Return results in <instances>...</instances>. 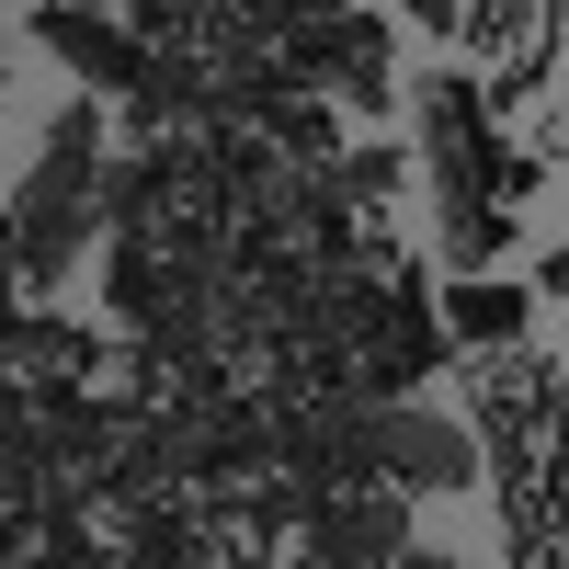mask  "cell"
<instances>
[{"label":"cell","mask_w":569,"mask_h":569,"mask_svg":"<svg viewBox=\"0 0 569 569\" xmlns=\"http://www.w3.org/2000/svg\"><path fill=\"white\" fill-rule=\"evenodd\" d=\"M103 171H114V103L103 91H69V103L46 114L23 182L0 194V273H12L23 297H58L91 262V240H103Z\"/></svg>","instance_id":"6da1fadb"},{"label":"cell","mask_w":569,"mask_h":569,"mask_svg":"<svg viewBox=\"0 0 569 569\" xmlns=\"http://www.w3.org/2000/svg\"><path fill=\"white\" fill-rule=\"evenodd\" d=\"M273 80H308V91H330L342 114H365V126H388L399 103H410V69H399V23L376 12V0H330V12H308V23H284L273 34Z\"/></svg>","instance_id":"7a4b0ae2"},{"label":"cell","mask_w":569,"mask_h":569,"mask_svg":"<svg viewBox=\"0 0 569 569\" xmlns=\"http://www.w3.org/2000/svg\"><path fill=\"white\" fill-rule=\"evenodd\" d=\"M365 479L410 501H456L479 490V433H456V410H421V399H365Z\"/></svg>","instance_id":"3957f363"},{"label":"cell","mask_w":569,"mask_h":569,"mask_svg":"<svg viewBox=\"0 0 569 569\" xmlns=\"http://www.w3.org/2000/svg\"><path fill=\"white\" fill-rule=\"evenodd\" d=\"M410 490L388 479H342V490H308V569H388L421 525H410Z\"/></svg>","instance_id":"277c9868"},{"label":"cell","mask_w":569,"mask_h":569,"mask_svg":"<svg viewBox=\"0 0 569 569\" xmlns=\"http://www.w3.org/2000/svg\"><path fill=\"white\" fill-rule=\"evenodd\" d=\"M46 58L69 69V91H103V103H126V91H149L160 80V58L137 46V23H114V12H91V0H46V12L23 23Z\"/></svg>","instance_id":"5b68a950"},{"label":"cell","mask_w":569,"mask_h":569,"mask_svg":"<svg viewBox=\"0 0 569 569\" xmlns=\"http://www.w3.org/2000/svg\"><path fill=\"white\" fill-rule=\"evenodd\" d=\"M433 319H445V342L456 353H501V342H536V284L525 273H445V297H433Z\"/></svg>","instance_id":"8992f818"},{"label":"cell","mask_w":569,"mask_h":569,"mask_svg":"<svg viewBox=\"0 0 569 569\" xmlns=\"http://www.w3.org/2000/svg\"><path fill=\"white\" fill-rule=\"evenodd\" d=\"M0 103H12V12H0Z\"/></svg>","instance_id":"52a82bcc"},{"label":"cell","mask_w":569,"mask_h":569,"mask_svg":"<svg viewBox=\"0 0 569 569\" xmlns=\"http://www.w3.org/2000/svg\"><path fill=\"white\" fill-rule=\"evenodd\" d=\"M91 12H126V0H91Z\"/></svg>","instance_id":"ba28073f"}]
</instances>
